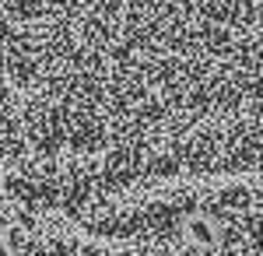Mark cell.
I'll use <instances>...</instances> for the list:
<instances>
[{
	"label": "cell",
	"instance_id": "6da1fadb",
	"mask_svg": "<svg viewBox=\"0 0 263 256\" xmlns=\"http://www.w3.org/2000/svg\"><path fill=\"white\" fill-rule=\"evenodd\" d=\"M0 74L102 109L263 92V0H0Z\"/></svg>",
	"mask_w": 263,
	"mask_h": 256
}]
</instances>
